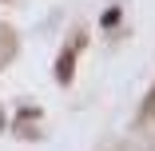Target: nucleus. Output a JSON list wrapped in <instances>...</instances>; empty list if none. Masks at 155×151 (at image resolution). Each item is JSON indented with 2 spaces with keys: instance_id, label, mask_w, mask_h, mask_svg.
Segmentation results:
<instances>
[{
  "instance_id": "nucleus-1",
  "label": "nucleus",
  "mask_w": 155,
  "mask_h": 151,
  "mask_svg": "<svg viewBox=\"0 0 155 151\" xmlns=\"http://www.w3.org/2000/svg\"><path fill=\"white\" fill-rule=\"evenodd\" d=\"M68 76H72V56H64V60H60V72H56V80H60V84H68Z\"/></svg>"
}]
</instances>
